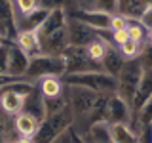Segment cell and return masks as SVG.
Instances as JSON below:
<instances>
[{"label": "cell", "mask_w": 152, "mask_h": 143, "mask_svg": "<svg viewBox=\"0 0 152 143\" xmlns=\"http://www.w3.org/2000/svg\"><path fill=\"white\" fill-rule=\"evenodd\" d=\"M63 97L66 105L70 107V111L74 114V124L72 128L78 133L88 132V126H86V120H88L89 113H91L95 101H97L99 94L91 92V90L84 88V86H76V84H65L63 90Z\"/></svg>", "instance_id": "obj_1"}, {"label": "cell", "mask_w": 152, "mask_h": 143, "mask_svg": "<svg viewBox=\"0 0 152 143\" xmlns=\"http://www.w3.org/2000/svg\"><path fill=\"white\" fill-rule=\"evenodd\" d=\"M74 124V114L69 105H63L59 111L46 114V118L40 122L36 133L32 136V143H51L59 133L69 130Z\"/></svg>", "instance_id": "obj_2"}, {"label": "cell", "mask_w": 152, "mask_h": 143, "mask_svg": "<svg viewBox=\"0 0 152 143\" xmlns=\"http://www.w3.org/2000/svg\"><path fill=\"white\" fill-rule=\"evenodd\" d=\"M142 71L145 69H142L139 57H137V59H126L124 65H122V69L114 76V78H116V94L120 95L122 99H126L129 105H131L133 95H135L137 86H139Z\"/></svg>", "instance_id": "obj_3"}, {"label": "cell", "mask_w": 152, "mask_h": 143, "mask_svg": "<svg viewBox=\"0 0 152 143\" xmlns=\"http://www.w3.org/2000/svg\"><path fill=\"white\" fill-rule=\"evenodd\" d=\"M63 76L65 74V61L61 55H48V54H36L28 61V69L25 78L38 82L42 76Z\"/></svg>", "instance_id": "obj_4"}, {"label": "cell", "mask_w": 152, "mask_h": 143, "mask_svg": "<svg viewBox=\"0 0 152 143\" xmlns=\"http://www.w3.org/2000/svg\"><path fill=\"white\" fill-rule=\"evenodd\" d=\"M65 61V74L74 73H89V71H103L99 63L91 61L84 46H66V50L61 54Z\"/></svg>", "instance_id": "obj_5"}, {"label": "cell", "mask_w": 152, "mask_h": 143, "mask_svg": "<svg viewBox=\"0 0 152 143\" xmlns=\"http://www.w3.org/2000/svg\"><path fill=\"white\" fill-rule=\"evenodd\" d=\"M69 15L80 19L82 23L91 27L93 31L104 32V31H108V23H110L112 13L101 12V10H91V8H76V10H72V12H69Z\"/></svg>", "instance_id": "obj_6"}, {"label": "cell", "mask_w": 152, "mask_h": 143, "mask_svg": "<svg viewBox=\"0 0 152 143\" xmlns=\"http://www.w3.org/2000/svg\"><path fill=\"white\" fill-rule=\"evenodd\" d=\"M66 36H69V46H86L97 36V31H93L80 19L69 15L66 17Z\"/></svg>", "instance_id": "obj_7"}, {"label": "cell", "mask_w": 152, "mask_h": 143, "mask_svg": "<svg viewBox=\"0 0 152 143\" xmlns=\"http://www.w3.org/2000/svg\"><path fill=\"white\" fill-rule=\"evenodd\" d=\"M108 124H127L131 122V105L122 99L118 94L108 95V111H107Z\"/></svg>", "instance_id": "obj_8"}, {"label": "cell", "mask_w": 152, "mask_h": 143, "mask_svg": "<svg viewBox=\"0 0 152 143\" xmlns=\"http://www.w3.org/2000/svg\"><path fill=\"white\" fill-rule=\"evenodd\" d=\"M28 61H31V57L19 46H15L12 42L10 44V55H8V76L13 80L25 78L27 69H28Z\"/></svg>", "instance_id": "obj_9"}, {"label": "cell", "mask_w": 152, "mask_h": 143, "mask_svg": "<svg viewBox=\"0 0 152 143\" xmlns=\"http://www.w3.org/2000/svg\"><path fill=\"white\" fill-rule=\"evenodd\" d=\"M40 46H42V54L48 55H61L69 46V36H66V25L63 29L50 32L48 36L40 38Z\"/></svg>", "instance_id": "obj_10"}, {"label": "cell", "mask_w": 152, "mask_h": 143, "mask_svg": "<svg viewBox=\"0 0 152 143\" xmlns=\"http://www.w3.org/2000/svg\"><path fill=\"white\" fill-rule=\"evenodd\" d=\"M150 97H152V69H145L139 80V86L135 90V95L131 99V113H137Z\"/></svg>", "instance_id": "obj_11"}, {"label": "cell", "mask_w": 152, "mask_h": 143, "mask_svg": "<svg viewBox=\"0 0 152 143\" xmlns=\"http://www.w3.org/2000/svg\"><path fill=\"white\" fill-rule=\"evenodd\" d=\"M27 103V95L13 92V90H0V109L6 114L15 116L17 113H21L25 109Z\"/></svg>", "instance_id": "obj_12"}, {"label": "cell", "mask_w": 152, "mask_h": 143, "mask_svg": "<svg viewBox=\"0 0 152 143\" xmlns=\"http://www.w3.org/2000/svg\"><path fill=\"white\" fill-rule=\"evenodd\" d=\"M66 17H69V13H66L65 8H55V10H50V13H48L46 21L42 23L40 27H38V38H44L48 36L50 32L57 31V29H63L66 25Z\"/></svg>", "instance_id": "obj_13"}, {"label": "cell", "mask_w": 152, "mask_h": 143, "mask_svg": "<svg viewBox=\"0 0 152 143\" xmlns=\"http://www.w3.org/2000/svg\"><path fill=\"white\" fill-rule=\"evenodd\" d=\"M48 13H50V10L38 8L27 15H15V31H38V27L46 21Z\"/></svg>", "instance_id": "obj_14"}, {"label": "cell", "mask_w": 152, "mask_h": 143, "mask_svg": "<svg viewBox=\"0 0 152 143\" xmlns=\"http://www.w3.org/2000/svg\"><path fill=\"white\" fill-rule=\"evenodd\" d=\"M13 44L21 48L28 57H32L36 54H42L40 38H38L36 31H19L15 35V38H13Z\"/></svg>", "instance_id": "obj_15"}, {"label": "cell", "mask_w": 152, "mask_h": 143, "mask_svg": "<svg viewBox=\"0 0 152 143\" xmlns=\"http://www.w3.org/2000/svg\"><path fill=\"white\" fill-rule=\"evenodd\" d=\"M36 90L40 92L42 97H61L65 90V82L61 80V76H42L36 82Z\"/></svg>", "instance_id": "obj_16"}, {"label": "cell", "mask_w": 152, "mask_h": 143, "mask_svg": "<svg viewBox=\"0 0 152 143\" xmlns=\"http://www.w3.org/2000/svg\"><path fill=\"white\" fill-rule=\"evenodd\" d=\"M13 126H15V132L17 136H23V137H32L40 126L36 116H32L31 113L27 111H21L13 116Z\"/></svg>", "instance_id": "obj_17"}, {"label": "cell", "mask_w": 152, "mask_h": 143, "mask_svg": "<svg viewBox=\"0 0 152 143\" xmlns=\"http://www.w3.org/2000/svg\"><path fill=\"white\" fill-rule=\"evenodd\" d=\"M124 55L120 54V50H118L114 44H108L107 48V54H104L103 57V71L104 73H108V74H112V76H116L118 74V71L122 69V65H124Z\"/></svg>", "instance_id": "obj_18"}, {"label": "cell", "mask_w": 152, "mask_h": 143, "mask_svg": "<svg viewBox=\"0 0 152 143\" xmlns=\"http://www.w3.org/2000/svg\"><path fill=\"white\" fill-rule=\"evenodd\" d=\"M112 143H137V136L127 124H110Z\"/></svg>", "instance_id": "obj_19"}, {"label": "cell", "mask_w": 152, "mask_h": 143, "mask_svg": "<svg viewBox=\"0 0 152 143\" xmlns=\"http://www.w3.org/2000/svg\"><path fill=\"white\" fill-rule=\"evenodd\" d=\"M142 48H145V42H133V40H126L122 46H118L120 54L124 55V59H137L141 55Z\"/></svg>", "instance_id": "obj_20"}, {"label": "cell", "mask_w": 152, "mask_h": 143, "mask_svg": "<svg viewBox=\"0 0 152 143\" xmlns=\"http://www.w3.org/2000/svg\"><path fill=\"white\" fill-rule=\"evenodd\" d=\"M15 15H27L40 8V0H12Z\"/></svg>", "instance_id": "obj_21"}, {"label": "cell", "mask_w": 152, "mask_h": 143, "mask_svg": "<svg viewBox=\"0 0 152 143\" xmlns=\"http://www.w3.org/2000/svg\"><path fill=\"white\" fill-rule=\"evenodd\" d=\"M127 36L133 42H146V29L139 21H129L127 23Z\"/></svg>", "instance_id": "obj_22"}, {"label": "cell", "mask_w": 152, "mask_h": 143, "mask_svg": "<svg viewBox=\"0 0 152 143\" xmlns=\"http://www.w3.org/2000/svg\"><path fill=\"white\" fill-rule=\"evenodd\" d=\"M131 116L137 118L139 126H145V124H152V97L146 101L137 113H131Z\"/></svg>", "instance_id": "obj_23"}, {"label": "cell", "mask_w": 152, "mask_h": 143, "mask_svg": "<svg viewBox=\"0 0 152 143\" xmlns=\"http://www.w3.org/2000/svg\"><path fill=\"white\" fill-rule=\"evenodd\" d=\"M89 8L101 10V12H107V13H116L118 12V0H91Z\"/></svg>", "instance_id": "obj_24"}, {"label": "cell", "mask_w": 152, "mask_h": 143, "mask_svg": "<svg viewBox=\"0 0 152 143\" xmlns=\"http://www.w3.org/2000/svg\"><path fill=\"white\" fill-rule=\"evenodd\" d=\"M127 23H129V19L126 15H122V13H112L110 15V23H108V31L114 32V31H122V29L127 27Z\"/></svg>", "instance_id": "obj_25"}, {"label": "cell", "mask_w": 152, "mask_h": 143, "mask_svg": "<svg viewBox=\"0 0 152 143\" xmlns=\"http://www.w3.org/2000/svg\"><path fill=\"white\" fill-rule=\"evenodd\" d=\"M12 42H0V74L8 76V55Z\"/></svg>", "instance_id": "obj_26"}, {"label": "cell", "mask_w": 152, "mask_h": 143, "mask_svg": "<svg viewBox=\"0 0 152 143\" xmlns=\"http://www.w3.org/2000/svg\"><path fill=\"white\" fill-rule=\"evenodd\" d=\"M126 40H129V36H127V29H122V31H114L112 32V44L114 46H122Z\"/></svg>", "instance_id": "obj_27"}, {"label": "cell", "mask_w": 152, "mask_h": 143, "mask_svg": "<svg viewBox=\"0 0 152 143\" xmlns=\"http://www.w3.org/2000/svg\"><path fill=\"white\" fill-rule=\"evenodd\" d=\"M139 23L146 29V31H150V29H152V6H148V8L145 10V13L139 17Z\"/></svg>", "instance_id": "obj_28"}, {"label": "cell", "mask_w": 152, "mask_h": 143, "mask_svg": "<svg viewBox=\"0 0 152 143\" xmlns=\"http://www.w3.org/2000/svg\"><path fill=\"white\" fill-rule=\"evenodd\" d=\"M65 6H66V0H40V8H46V10H55Z\"/></svg>", "instance_id": "obj_29"}, {"label": "cell", "mask_w": 152, "mask_h": 143, "mask_svg": "<svg viewBox=\"0 0 152 143\" xmlns=\"http://www.w3.org/2000/svg\"><path fill=\"white\" fill-rule=\"evenodd\" d=\"M51 143H74L72 141V126H70L69 130H65L63 133H59Z\"/></svg>", "instance_id": "obj_30"}, {"label": "cell", "mask_w": 152, "mask_h": 143, "mask_svg": "<svg viewBox=\"0 0 152 143\" xmlns=\"http://www.w3.org/2000/svg\"><path fill=\"white\" fill-rule=\"evenodd\" d=\"M17 143H32V137H23V136H19V137H17Z\"/></svg>", "instance_id": "obj_31"}, {"label": "cell", "mask_w": 152, "mask_h": 143, "mask_svg": "<svg viewBox=\"0 0 152 143\" xmlns=\"http://www.w3.org/2000/svg\"><path fill=\"white\" fill-rule=\"evenodd\" d=\"M10 80H13V78H10V76H2V74H0V88H2L4 84H8Z\"/></svg>", "instance_id": "obj_32"}, {"label": "cell", "mask_w": 152, "mask_h": 143, "mask_svg": "<svg viewBox=\"0 0 152 143\" xmlns=\"http://www.w3.org/2000/svg\"><path fill=\"white\" fill-rule=\"evenodd\" d=\"M82 4H84L86 8H89V4H91V0H82Z\"/></svg>", "instance_id": "obj_33"}, {"label": "cell", "mask_w": 152, "mask_h": 143, "mask_svg": "<svg viewBox=\"0 0 152 143\" xmlns=\"http://www.w3.org/2000/svg\"><path fill=\"white\" fill-rule=\"evenodd\" d=\"M2 143H17V139H10V141H2Z\"/></svg>", "instance_id": "obj_34"}]
</instances>
